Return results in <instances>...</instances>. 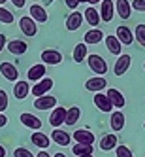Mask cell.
Returning <instances> with one entry per match:
<instances>
[{
	"label": "cell",
	"mask_w": 145,
	"mask_h": 157,
	"mask_svg": "<svg viewBox=\"0 0 145 157\" xmlns=\"http://www.w3.org/2000/svg\"><path fill=\"white\" fill-rule=\"evenodd\" d=\"M87 63H89V68L92 72H96V76H104L107 72V63L104 61V57H100V55H89L87 57Z\"/></svg>",
	"instance_id": "cell-1"
},
{
	"label": "cell",
	"mask_w": 145,
	"mask_h": 157,
	"mask_svg": "<svg viewBox=\"0 0 145 157\" xmlns=\"http://www.w3.org/2000/svg\"><path fill=\"white\" fill-rule=\"evenodd\" d=\"M19 29H21V32H23L25 36H28V38H32V36L38 34V23H36V21L32 19L30 15H25V17L19 19Z\"/></svg>",
	"instance_id": "cell-2"
},
{
	"label": "cell",
	"mask_w": 145,
	"mask_h": 157,
	"mask_svg": "<svg viewBox=\"0 0 145 157\" xmlns=\"http://www.w3.org/2000/svg\"><path fill=\"white\" fill-rule=\"evenodd\" d=\"M106 87H107V82H106L104 76H94V78H89L85 82V89L91 93H102Z\"/></svg>",
	"instance_id": "cell-3"
},
{
	"label": "cell",
	"mask_w": 145,
	"mask_h": 157,
	"mask_svg": "<svg viewBox=\"0 0 145 157\" xmlns=\"http://www.w3.org/2000/svg\"><path fill=\"white\" fill-rule=\"evenodd\" d=\"M51 87H53V80H51V78H43V80L36 82V85L30 89V93L34 95L36 98H40V97H43V95H49Z\"/></svg>",
	"instance_id": "cell-4"
},
{
	"label": "cell",
	"mask_w": 145,
	"mask_h": 157,
	"mask_svg": "<svg viewBox=\"0 0 145 157\" xmlns=\"http://www.w3.org/2000/svg\"><path fill=\"white\" fill-rule=\"evenodd\" d=\"M40 59H42L43 64L55 66V64H60V63H62V53L57 51V49H43L42 55H40Z\"/></svg>",
	"instance_id": "cell-5"
},
{
	"label": "cell",
	"mask_w": 145,
	"mask_h": 157,
	"mask_svg": "<svg viewBox=\"0 0 145 157\" xmlns=\"http://www.w3.org/2000/svg\"><path fill=\"white\" fill-rule=\"evenodd\" d=\"M72 136H74L75 144H87V146H92L94 140H96V136H94V134L89 131V129H77Z\"/></svg>",
	"instance_id": "cell-6"
},
{
	"label": "cell",
	"mask_w": 145,
	"mask_h": 157,
	"mask_svg": "<svg viewBox=\"0 0 145 157\" xmlns=\"http://www.w3.org/2000/svg\"><path fill=\"white\" fill-rule=\"evenodd\" d=\"M113 15H115V4L111 0H102V4H100V19L104 23H111Z\"/></svg>",
	"instance_id": "cell-7"
},
{
	"label": "cell",
	"mask_w": 145,
	"mask_h": 157,
	"mask_svg": "<svg viewBox=\"0 0 145 157\" xmlns=\"http://www.w3.org/2000/svg\"><path fill=\"white\" fill-rule=\"evenodd\" d=\"M64 121H66V108L62 106L53 108L51 116H49V125H53L55 129H60V125H64Z\"/></svg>",
	"instance_id": "cell-8"
},
{
	"label": "cell",
	"mask_w": 145,
	"mask_h": 157,
	"mask_svg": "<svg viewBox=\"0 0 145 157\" xmlns=\"http://www.w3.org/2000/svg\"><path fill=\"white\" fill-rule=\"evenodd\" d=\"M106 95H107V98L111 100V104H113V108L121 110V108H125V106H126V98L122 97V93L119 91V89H115V87H109Z\"/></svg>",
	"instance_id": "cell-9"
},
{
	"label": "cell",
	"mask_w": 145,
	"mask_h": 157,
	"mask_svg": "<svg viewBox=\"0 0 145 157\" xmlns=\"http://www.w3.org/2000/svg\"><path fill=\"white\" fill-rule=\"evenodd\" d=\"M94 106L100 110V112H104V114H109L111 110H113V104H111V100L107 98V95L104 93H94Z\"/></svg>",
	"instance_id": "cell-10"
},
{
	"label": "cell",
	"mask_w": 145,
	"mask_h": 157,
	"mask_svg": "<svg viewBox=\"0 0 145 157\" xmlns=\"http://www.w3.org/2000/svg\"><path fill=\"white\" fill-rule=\"evenodd\" d=\"M19 121L23 123L25 127L32 129V131H40V129H42V119H40V117H36L34 114H28V112L21 114V116H19Z\"/></svg>",
	"instance_id": "cell-11"
},
{
	"label": "cell",
	"mask_w": 145,
	"mask_h": 157,
	"mask_svg": "<svg viewBox=\"0 0 145 157\" xmlns=\"http://www.w3.org/2000/svg\"><path fill=\"white\" fill-rule=\"evenodd\" d=\"M0 74H2L6 80H9V82H19L17 66L12 64V63H2V64H0Z\"/></svg>",
	"instance_id": "cell-12"
},
{
	"label": "cell",
	"mask_w": 145,
	"mask_h": 157,
	"mask_svg": "<svg viewBox=\"0 0 145 157\" xmlns=\"http://www.w3.org/2000/svg\"><path fill=\"white\" fill-rule=\"evenodd\" d=\"M130 63H132V57L130 55H119V59L113 66V74L115 76H122V74H126V70L130 68Z\"/></svg>",
	"instance_id": "cell-13"
},
{
	"label": "cell",
	"mask_w": 145,
	"mask_h": 157,
	"mask_svg": "<svg viewBox=\"0 0 145 157\" xmlns=\"http://www.w3.org/2000/svg\"><path fill=\"white\" fill-rule=\"evenodd\" d=\"M34 108H38V110H53V108H57V98L53 95H43V97L34 100Z\"/></svg>",
	"instance_id": "cell-14"
},
{
	"label": "cell",
	"mask_w": 145,
	"mask_h": 157,
	"mask_svg": "<svg viewBox=\"0 0 145 157\" xmlns=\"http://www.w3.org/2000/svg\"><path fill=\"white\" fill-rule=\"evenodd\" d=\"M125 121H126V117H125V114L122 112H111V117H109V127H111V131L113 132H119V131H122V127H125Z\"/></svg>",
	"instance_id": "cell-15"
},
{
	"label": "cell",
	"mask_w": 145,
	"mask_h": 157,
	"mask_svg": "<svg viewBox=\"0 0 145 157\" xmlns=\"http://www.w3.org/2000/svg\"><path fill=\"white\" fill-rule=\"evenodd\" d=\"M100 150L102 151H111V150H115L117 148V134L115 132H109V134H106V136H102L100 138Z\"/></svg>",
	"instance_id": "cell-16"
},
{
	"label": "cell",
	"mask_w": 145,
	"mask_h": 157,
	"mask_svg": "<svg viewBox=\"0 0 145 157\" xmlns=\"http://www.w3.org/2000/svg\"><path fill=\"white\" fill-rule=\"evenodd\" d=\"M83 21H85V17L81 15V12H72L68 17H66V29L74 32V30H77L81 27Z\"/></svg>",
	"instance_id": "cell-17"
},
{
	"label": "cell",
	"mask_w": 145,
	"mask_h": 157,
	"mask_svg": "<svg viewBox=\"0 0 145 157\" xmlns=\"http://www.w3.org/2000/svg\"><path fill=\"white\" fill-rule=\"evenodd\" d=\"M83 17H85V21H87V23L91 25L92 29H98V23L102 21V19H100V12H96V8H94V6H89V8L85 10Z\"/></svg>",
	"instance_id": "cell-18"
},
{
	"label": "cell",
	"mask_w": 145,
	"mask_h": 157,
	"mask_svg": "<svg viewBox=\"0 0 145 157\" xmlns=\"http://www.w3.org/2000/svg\"><path fill=\"white\" fill-rule=\"evenodd\" d=\"M30 17L34 19L36 23H45V21L49 19L45 8H43V6H38V4H32V6H30Z\"/></svg>",
	"instance_id": "cell-19"
},
{
	"label": "cell",
	"mask_w": 145,
	"mask_h": 157,
	"mask_svg": "<svg viewBox=\"0 0 145 157\" xmlns=\"http://www.w3.org/2000/svg\"><path fill=\"white\" fill-rule=\"evenodd\" d=\"M30 140H32V144H34L36 148H40V150H45V148H49V144H51V138L47 136V134L38 132V131H34V132H32Z\"/></svg>",
	"instance_id": "cell-20"
},
{
	"label": "cell",
	"mask_w": 145,
	"mask_h": 157,
	"mask_svg": "<svg viewBox=\"0 0 145 157\" xmlns=\"http://www.w3.org/2000/svg\"><path fill=\"white\" fill-rule=\"evenodd\" d=\"M104 40H106V48H107V51L111 55H117V57H119V55H122L121 53L122 51V44L119 42L117 36H106Z\"/></svg>",
	"instance_id": "cell-21"
},
{
	"label": "cell",
	"mask_w": 145,
	"mask_h": 157,
	"mask_svg": "<svg viewBox=\"0 0 145 157\" xmlns=\"http://www.w3.org/2000/svg\"><path fill=\"white\" fill-rule=\"evenodd\" d=\"M45 64H34V66H30V70H28V80L30 82H40V80H43V78H45Z\"/></svg>",
	"instance_id": "cell-22"
},
{
	"label": "cell",
	"mask_w": 145,
	"mask_h": 157,
	"mask_svg": "<svg viewBox=\"0 0 145 157\" xmlns=\"http://www.w3.org/2000/svg\"><path fill=\"white\" fill-rule=\"evenodd\" d=\"M102 40H104V32L100 29H91V30H87L85 36H83V42L87 44V46H89V44H94V46H96V44H100Z\"/></svg>",
	"instance_id": "cell-23"
},
{
	"label": "cell",
	"mask_w": 145,
	"mask_h": 157,
	"mask_svg": "<svg viewBox=\"0 0 145 157\" xmlns=\"http://www.w3.org/2000/svg\"><path fill=\"white\" fill-rule=\"evenodd\" d=\"M51 140L57 144V146H68L70 140H72V136L66 131H62V129H55L51 132Z\"/></svg>",
	"instance_id": "cell-24"
},
{
	"label": "cell",
	"mask_w": 145,
	"mask_h": 157,
	"mask_svg": "<svg viewBox=\"0 0 145 157\" xmlns=\"http://www.w3.org/2000/svg\"><path fill=\"white\" fill-rule=\"evenodd\" d=\"M115 12L119 13L121 19H128L132 15V4L128 0H117L115 2Z\"/></svg>",
	"instance_id": "cell-25"
},
{
	"label": "cell",
	"mask_w": 145,
	"mask_h": 157,
	"mask_svg": "<svg viewBox=\"0 0 145 157\" xmlns=\"http://www.w3.org/2000/svg\"><path fill=\"white\" fill-rule=\"evenodd\" d=\"M117 38H119V42L122 46L134 44V34H132V30L128 27H117Z\"/></svg>",
	"instance_id": "cell-26"
},
{
	"label": "cell",
	"mask_w": 145,
	"mask_h": 157,
	"mask_svg": "<svg viewBox=\"0 0 145 157\" xmlns=\"http://www.w3.org/2000/svg\"><path fill=\"white\" fill-rule=\"evenodd\" d=\"M30 85H28V82H15V85H13V95H15V98L17 100H23L28 93H30Z\"/></svg>",
	"instance_id": "cell-27"
},
{
	"label": "cell",
	"mask_w": 145,
	"mask_h": 157,
	"mask_svg": "<svg viewBox=\"0 0 145 157\" xmlns=\"http://www.w3.org/2000/svg\"><path fill=\"white\" fill-rule=\"evenodd\" d=\"M27 49H28V46H27V42H23V40L8 42V51L12 55H23V53H27Z\"/></svg>",
	"instance_id": "cell-28"
},
{
	"label": "cell",
	"mask_w": 145,
	"mask_h": 157,
	"mask_svg": "<svg viewBox=\"0 0 145 157\" xmlns=\"http://www.w3.org/2000/svg\"><path fill=\"white\" fill-rule=\"evenodd\" d=\"M72 57H74V63H81V61H85V59L89 57V53H87V44H85V42H79V44L74 48Z\"/></svg>",
	"instance_id": "cell-29"
},
{
	"label": "cell",
	"mask_w": 145,
	"mask_h": 157,
	"mask_svg": "<svg viewBox=\"0 0 145 157\" xmlns=\"http://www.w3.org/2000/svg\"><path fill=\"white\" fill-rule=\"evenodd\" d=\"M79 117H81V110L77 108V106H72V108H68L66 110V125H75L77 121H79Z\"/></svg>",
	"instance_id": "cell-30"
},
{
	"label": "cell",
	"mask_w": 145,
	"mask_h": 157,
	"mask_svg": "<svg viewBox=\"0 0 145 157\" xmlns=\"http://www.w3.org/2000/svg\"><path fill=\"white\" fill-rule=\"evenodd\" d=\"M72 151L75 153V157H81V155H92L94 148L92 146H87V144H75L72 148Z\"/></svg>",
	"instance_id": "cell-31"
},
{
	"label": "cell",
	"mask_w": 145,
	"mask_h": 157,
	"mask_svg": "<svg viewBox=\"0 0 145 157\" xmlns=\"http://www.w3.org/2000/svg\"><path fill=\"white\" fill-rule=\"evenodd\" d=\"M13 13L9 12L8 8H4V6H0V23H4V25H9V23H13Z\"/></svg>",
	"instance_id": "cell-32"
},
{
	"label": "cell",
	"mask_w": 145,
	"mask_h": 157,
	"mask_svg": "<svg viewBox=\"0 0 145 157\" xmlns=\"http://www.w3.org/2000/svg\"><path fill=\"white\" fill-rule=\"evenodd\" d=\"M134 36H136V42H140V46L145 48V25H138L134 30Z\"/></svg>",
	"instance_id": "cell-33"
},
{
	"label": "cell",
	"mask_w": 145,
	"mask_h": 157,
	"mask_svg": "<svg viewBox=\"0 0 145 157\" xmlns=\"http://www.w3.org/2000/svg\"><path fill=\"white\" fill-rule=\"evenodd\" d=\"M115 153H117V157H134V153H132V150L128 146H117Z\"/></svg>",
	"instance_id": "cell-34"
},
{
	"label": "cell",
	"mask_w": 145,
	"mask_h": 157,
	"mask_svg": "<svg viewBox=\"0 0 145 157\" xmlns=\"http://www.w3.org/2000/svg\"><path fill=\"white\" fill-rule=\"evenodd\" d=\"M13 157H34V153H32L30 150H27V148H17L15 151H13Z\"/></svg>",
	"instance_id": "cell-35"
},
{
	"label": "cell",
	"mask_w": 145,
	"mask_h": 157,
	"mask_svg": "<svg viewBox=\"0 0 145 157\" xmlns=\"http://www.w3.org/2000/svg\"><path fill=\"white\" fill-rule=\"evenodd\" d=\"M6 108H8V93L4 89H0V114L6 112Z\"/></svg>",
	"instance_id": "cell-36"
},
{
	"label": "cell",
	"mask_w": 145,
	"mask_h": 157,
	"mask_svg": "<svg viewBox=\"0 0 145 157\" xmlns=\"http://www.w3.org/2000/svg\"><path fill=\"white\" fill-rule=\"evenodd\" d=\"M132 8L136 10V12H143V13H145V0H134V2H132Z\"/></svg>",
	"instance_id": "cell-37"
},
{
	"label": "cell",
	"mask_w": 145,
	"mask_h": 157,
	"mask_svg": "<svg viewBox=\"0 0 145 157\" xmlns=\"http://www.w3.org/2000/svg\"><path fill=\"white\" fill-rule=\"evenodd\" d=\"M64 4L68 6L70 10H75L77 6H79V0H64Z\"/></svg>",
	"instance_id": "cell-38"
},
{
	"label": "cell",
	"mask_w": 145,
	"mask_h": 157,
	"mask_svg": "<svg viewBox=\"0 0 145 157\" xmlns=\"http://www.w3.org/2000/svg\"><path fill=\"white\" fill-rule=\"evenodd\" d=\"M4 48H6V34H2V32H0V53H2Z\"/></svg>",
	"instance_id": "cell-39"
},
{
	"label": "cell",
	"mask_w": 145,
	"mask_h": 157,
	"mask_svg": "<svg viewBox=\"0 0 145 157\" xmlns=\"http://www.w3.org/2000/svg\"><path fill=\"white\" fill-rule=\"evenodd\" d=\"M25 2H27V0H12V4H13L15 8H23Z\"/></svg>",
	"instance_id": "cell-40"
},
{
	"label": "cell",
	"mask_w": 145,
	"mask_h": 157,
	"mask_svg": "<svg viewBox=\"0 0 145 157\" xmlns=\"http://www.w3.org/2000/svg\"><path fill=\"white\" fill-rule=\"evenodd\" d=\"M6 123H8V117L4 114H0V127H6Z\"/></svg>",
	"instance_id": "cell-41"
},
{
	"label": "cell",
	"mask_w": 145,
	"mask_h": 157,
	"mask_svg": "<svg viewBox=\"0 0 145 157\" xmlns=\"http://www.w3.org/2000/svg\"><path fill=\"white\" fill-rule=\"evenodd\" d=\"M79 2H89V4H91V6H94V4H102V0H79Z\"/></svg>",
	"instance_id": "cell-42"
},
{
	"label": "cell",
	"mask_w": 145,
	"mask_h": 157,
	"mask_svg": "<svg viewBox=\"0 0 145 157\" xmlns=\"http://www.w3.org/2000/svg\"><path fill=\"white\" fill-rule=\"evenodd\" d=\"M36 157H51V155H49L45 150H42V151H38V155H36Z\"/></svg>",
	"instance_id": "cell-43"
},
{
	"label": "cell",
	"mask_w": 145,
	"mask_h": 157,
	"mask_svg": "<svg viewBox=\"0 0 145 157\" xmlns=\"http://www.w3.org/2000/svg\"><path fill=\"white\" fill-rule=\"evenodd\" d=\"M0 157H6V148L4 146H0Z\"/></svg>",
	"instance_id": "cell-44"
},
{
	"label": "cell",
	"mask_w": 145,
	"mask_h": 157,
	"mask_svg": "<svg viewBox=\"0 0 145 157\" xmlns=\"http://www.w3.org/2000/svg\"><path fill=\"white\" fill-rule=\"evenodd\" d=\"M53 157H66V155H64V153H60V151H59V153H55V155H53Z\"/></svg>",
	"instance_id": "cell-45"
},
{
	"label": "cell",
	"mask_w": 145,
	"mask_h": 157,
	"mask_svg": "<svg viewBox=\"0 0 145 157\" xmlns=\"http://www.w3.org/2000/svg\"><path fill=\"white\" fill-rule=\"evenodd\" d=\"M43 2H45V4H51V2H55V0H43Z\"/></svg>",
	"instance_id": "cell-46"
},
{
	"label": "cell",
	"mask_w": 145,
	"mask_h": 157,
	"mask_svg": "<svg viewBox=\"0 0 145 157\" xmlns=\"http://www.w3.org/2000/svg\"><path fill=\"white\" fill-rule=\"evenodd\" d=\"M2 4H6V0H0V6H2Z\"/></svg>",
	"instance_id": "cell-47"
},
{
	"label": "cell",
	"mask_w": 145,
	"mask_h": 157,
	"mask_svg": "<svg viewBox=\"0 0 145 157\" xmlns=\"http://www.w3.org/2000/svg\"><path fill=\"white\" fill-rule=\"evenodd\" d=\"M81 157H92V155H81Z\"/></svg>",
	"instance_id": "cell-48"
},
{
	"label": "cell",
	"mask_w": 145,
	"mask_h": 157,
	"mask_svg": "<svg viewBox=\"0 0 145 157\" xmlns=\"http://www.w3.org/2000/svg\"><path fill=\"white\" fill-rule=\"evenodd\" d=\"M143 129H145V123H143Z\"/></svg>",
	"instance_id": "cell-49"
},
{
	"label": "cell",
	"mask_w": 145,
	"mask_h": 157,
	"mask_svg": "<svg viewBox=\"0 0 145 157\" xmlns=\"http://www.w3.org/2000/svg\"><path fill=\"white\" fill-rule=\"evenodd\" d=\"M143 68H145V64H143Z\"/></svg>",
	"instance_id": "cell-50"
}]
</instances>
